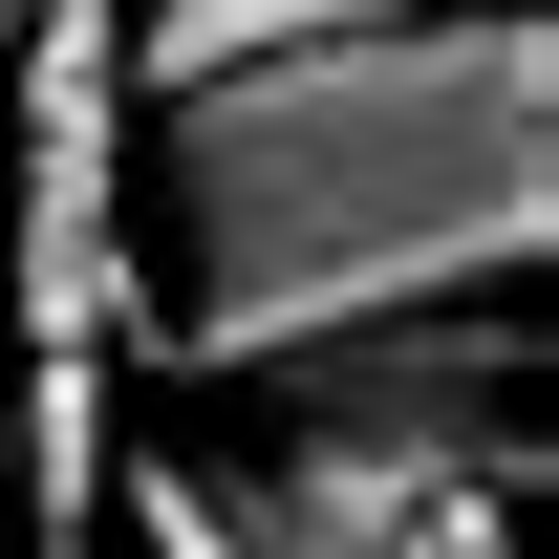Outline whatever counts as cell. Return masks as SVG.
Listing matches in <instances>:
<instances>
[{
    "label": "cell",
    "instance_id": "6da1fadb",
    "mask_svg": "<svg viewBox=\"0 0 559 559\" xmlns=\"http://www.w3.org/2000/svg\"><path fill=\"white\" fill-rule=\"evenodd\" d=\"M130 194L173 215V366L259 388V366L430 323V301H516L559 237V22H366V44H280L173 108H130Z\"/></svg>",
    "mask_w": 559,
    "mask_h": 559
},
{
    "label": "cell",
    "instance_id": "7a4b0ae2",
    "mask_svg": "<svg viewBox=\"0 0 559 559\" xmlns=\"http://www.w3.org/2000/svg\"><path fill=\"white\" fill-rule=\"evenodd\" d=\"M259 409H280V474H323L345 516L409 538L430 495H516L538 345H516V301H430V323H345V345L259 366Z\"/></svg>",
    "mask_w": 559,
    "mask_h": 559
},
{
    "label": "cell",
    "instance_id": "3957f363",
    "mask_svg": "<svg viewBox=\"0 0 559 559\" xmlns=\"http://www.w3.org/2000/svg\"><path fill=\"white\" fill-rule=\"evenodd\" d=\"M0 301H22V366H108V345L151 323L108 0H66V22H44V66H22V130H0Z\"/></svg>",
    "mask_w": 559,
    "mask_h": 559
},
{
    "label": "cell",
    "instance_id": "277c9868",
    "mask_svg": "<svg viewBox=\"0 0 559 559\" xmlns=\"http://www.w3.org/2000/svg\"><path fill=\"white\" fill-rule=\"evenodd\" d=\"M130 538L151 559H388V516H345L280 452H130Z\"/></svg>",
    "mask_w": 559,
    "mask_h": 559
},
{
    "label": "cell",
    "instance_id": "5b68a950",
    "mask_svg": "<svg viewBox=\"0 0 559 559\" xmlns=\"http://www.w3.org/2000/svg\"><path fill=\"white\" fill-rule=\"evenodd\" d=\"M366 22H495V0H173V22H108V66H130V108H173V86H215V66L366 44Z\"/></svg>",
    "mask_w": 559,
    "mask_h": 559
},
{
    "label": "cell",
    "instance_id": "8992f818",
    "mask_svg": "<svg viewBox=\"0 0 559 559\" xmlns=\"http://www.w3.org/2000/svg\"><path fill=\"white\" fill-rule=\"evenodd\" d=\"M388 559H516V495H430V516H409Z\"/></svg>",
    "mask_w": 559,
    "mask_h": 559
},
{
    "label": "cell",
    "instance_id": "52a82bcc",
    "mask_svg": "<svg viewBox=\"0 0 559 559\" xmlns=\"http://www.w3.org/2000/svg\"><path fill=\"white\" fill-rule=\"evenodd\" d=\"M44 22H66V0H0V130H22V66H44Z\"/></svg>",
    "mask_w": 559,
    "mask_h": 559
},
{
    "label": "cell",
    "instance_id": "ba28073f",
    "mask_svg": "<svg viewBox=\"0 0 559 559\" xmlns=\"http://www.w3.org/2000/svg\"><path fill=\"white\" fill-rule=\"evenodd\" d=\"M108 22H173V0H108Z\"/></svg>",
    "mask_w": 559,
    "mask_h": 559
}]
</instances>
